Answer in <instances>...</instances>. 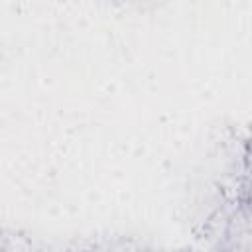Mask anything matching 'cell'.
Wrapping results in <instances>:
<instances>
[{
	"instance_id": "1",
	"label": "cell",
	"mask_w": 252,
	"mask_h": 252,
	"mask_svg": "<svg viewBox=\"0 0 252 252\" xmlns=\"http://www.w3.org/2000/svg\"><path fill=\"white\" fill-rule=\"evenodd\" d=\"M224 246L250 250V219H248L246 207L236 209V213L228 219L226 232H224Z\"/></svg>"
},
{
	"instance_id": "2",
	"label": "cell",
	"mask_w": 252,
	"mask_h": 252,
	"mask_svg": "<svg viewBox=\"0 0 252 252\" xmlns=\"http://www.w3.org/2000/svg\"><path fill=\"white\" fill-rule=\"evenodd\" d=\"M0 252H35L32 242L12 230H0Z\"/></svg>"
},
{
	"instance_id": "3",
	"label": "cell",
	"mask_w": 252,
	"mask_h": 252,
	"mask_svg": "<svg viewBox=\"0 0 252 252\" xmlns=\"http://www.w3.org/2000/svg\"><path fill=\"white\" fill-rule=\"evenodd\" d=\"M110 252H146V250L132 240H122V242L110 246Z\"/></svg>"
},
{
	"instance_id": "4",
	"label": "cell",
	"mask_w": 252,
	"mask_h": 252,
	"mask_svg": "<svg viewBox=\"0 0 252 252\" xmlns=\"http://www.w3.org/2000/svg\"><path fill=\"white\" fill-rule=\"evenodd\" d=\"M220 252H250V250H244V248H236V246H222Z\"/></svg>"
},
{
	"instance_id": "5",
	"label": "cell",
	"mask_w": 252,
	"mask_h": 252,
	"mask_svg": "<svg viewBox=\"0 0 252 252\" xmlns=\"http://www.w3.org/2000/svg\"><path fill=\"white\" fill-rule=\"evenodd\" d=\"M83 252H110V248H104V246H94V248H89V250H83Z\"/></svg>"
},
{
	"instance_id": "6",
	"label": "cell",
	"mask_w": 252,
	"mask_h": 252,
	"mask_svg": "<svg viewBox=\"0 0 252 252\" xmlns=\"http://www.w3.org/2000/svg\"><path fill=\"white\" fill-rule=\"evenodd\" d=\"M193 252H197V250H193Z\"/></svg>"
}]
</instances>
